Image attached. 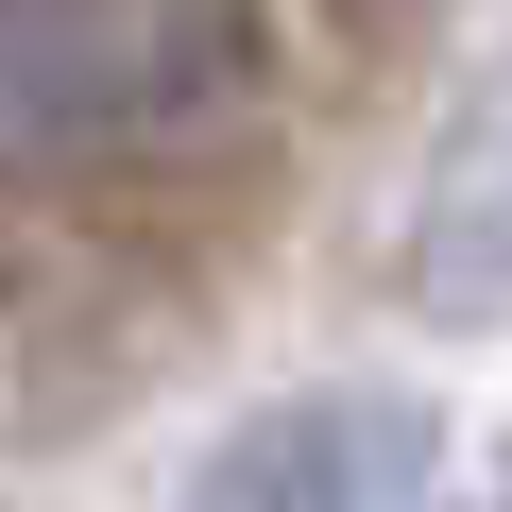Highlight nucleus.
I'll return each mask as SVG.
<instances>
[{
	"mask_svg": "<svg viewBox=\"0 0 512 512\" xmlns=\"http://www.w3.org/2000/svg\"><path fill=\"white\" fill-rule=\"evenodd\" d=\"M410 308H427V325H495V308H512V69H478L461 120H444V154H427Z\"/></svg>",
	"mask_w": 512,
	"mask_h": 512,
	"instance_id": "nucleus-3",
	"label": "nucleus"
},
{
	"mask_svg": "<svg viewBox=\"0 0 512 512\" xmlns=\"http://www.w3.org/2000/svg\"><path fill=\"white\" fill-rule=\"evenodd\" d=\"M256 52V0H0V154H69L205 103Z\"/></svg>",
	"mask_w": 512,
	"mask_h": 512,
	"instance_id": "nucleus-1",
	"label": "nucleus"
},
{
	"mask_svg": "<svg viewBox=\"0 0 512 512\" xmlns=\"http://www.w3.org/2000/svg\"><path fill=\"white\" fill-rule=\"evenodd\" d=\"M444 427L427 393H274L188 461V512H427Z\"/></svg>",
	"mask_w": 512,
	"mask_h": 512,
	"instance_id": "nucleus-2",
	"label": "nucleus"
}]
</instances>
